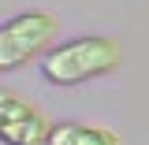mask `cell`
Masks as SVG:
<instances>
[{
    "instance_id": "cell-3",
    "label": "cell",
    "mask_w": 149,
    "mask_h": 145,
    "mask_svg": "<svg viewBox=\"0 0 149 145\" xmlns=\"http://www.w3.org/2000/svg\"><path fill=\"white\" fill-rule=\"evenodd\" d=\"M49 119L15 93H0V138L4 145H49Z\"/></svg>"
},
{
    "instance_id": "cell-1",
    "label": "cell",
    "mask_w": 149,
    "mask_h": 145,
    "mask_svg": "<svg viewBox=\"0 0 149 145\" xmlns=\"http://www.w3.org/2000/svg\"><path fill=\"white\" fill-rule=\"evenodd\" d=\"M119 60H123V49L112 37H74L41 60V74L56 86H78L97 74L116 71Z\"/></svg>"
},
{
    "instance_id": "cell-2",
    "label": "cell",
    "mask_w": 149,
    "mask_h": 145,
    "mask_svg": "<svg viewBox=\"0 0 149 145\" xmlns=\"http://www.w3.org/2000/svg\"><path fill=\"white\" fill-rule=\"evenodd\" d=\"M60 22L49 11H26L0 26V71H15L30 56H37L56 37Z\"/></svg>"
},
{
    "instance_id": "cell-4",
    "label": "cell",
    "mask_w": 149,
    "mask_h": 145,
    "mask_svg": "<svg viewBox=\"0 0 149 145\" xmlns=\"http://www.w3.org/2000/svg\"><path fill=\"white\" fill-rule=\"evenodd\" d=\"M49 145H119V138L104 127H86V123H56L49 134Z\"/></svg>"
}]
</instances>
